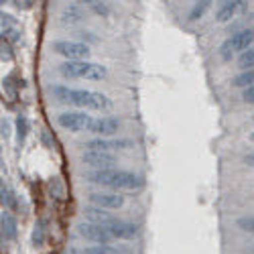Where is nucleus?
Here are the masks:
<instances>
[{
  "instance_id": "nucleus-13",
  "label": "nucleus",
  "mask_w": 254,
  "mask_h": 254,
  "mask_svg": "<svg viewBox=\"0 0 254 254\" xmlns=\"http://www.w3.org/2000/svg\"><path fill=\"white\" fill-rule=\"evenodd\" d=\"M81 161L94 169H110V167H114L116 157L108 151H86L81 155Z\"/></svg>"
},
{
  "instance_id": "nucleus-3",
  "label": "nucleus",
  "mask_w": 254,
  "mask_h": 254,
  "mask_svg": "<svg viewBox=\"0 0 254 254\" xmlns=\"http://www.w3.org/2000/svg\"><path fill=\"white\" fill-rule=\"evenodd\" d=\"M57 71L67 79H90V81H102L108 77V67L102 63H94L88 59H65L57 67Z\"/></svg>"
},
{
  "instance_id": "nucleus-11",
  "label": "nucleus",
  "mask_w": 254,
  "mask_h": 254,
  "mask_svg": "<svg viewBox=\"0 0 254 254\" xmlns=\"http://www.w3.org/2000/svg\"><path fill=\"white\" fill-rule=\"evenodd\" d=\"M120 130V120L116 116H100V118H94L88 132L92 134H98V136H110L114 132Z\"/></svg>"
},
{
  "instance_id": "nucleus-33",
  "label": "nucleus",
  "mask_w": 254,
  "mask_h": 254,
  "mask_svg": "<svg viewBox=\"0 0 254 254\" xmlns=\"http://www.w3.org/2000/svg\"><path fill=\"white\" fill-rule=\"evenodd\" d=\"M252 47H254V45H252Z\"/></svg>"
},
{
  "instance_id": "nucleus-7",
  "label": "nucleus",
  "mask_w": 254,
  "mask_h": 254,
  "mask_svg": "<svg viewBox=\"0 0 254 254\" xmlns=\"http://www.w3.org/2000/svg\"><path fill=\"white\" fill-rule=\"evenodd\" d=\"M94 116L81 112V110H71V112H61L57 116V124L61 128H65L69 132H81V130H88L90 124H92Z\"/></svg>"
},
{
  "instance_id": "nucleus-8",
  "label": "nucleus",
  "mask_w": 254,
  "mask_h": 254,
  "mask_svg": "<svg viewBox=\"0 0 254 254\" xmlns=\"http://www.w3.org/2000/svg\"><path fill=\"white\" fill-rule=\"evenodd\" d=\"M134 142L130 138H106V136H100V138H94V140H88L86 142V151H128L132 149Z\"/></svg>"
},
{
  "instance_id": "nucleus-19",
  "label": "nucleus",
  "mask_w": 254,
  "mask_h": 254,
  "mask_svg": "<svg viewBox=\"0 0 254 254\" xmlns=\"http://www.w3.org/2000/svg\"><path fill=\"white\" fill-rule=\"evenodd\" d=\"M83 254H124V252L110 244H92L88 248H83Z\"/></svg>"
},
{
  "instance_id": "nucleus-4",
  "label": "nucleus",
  "mask_w": 254,
  "mask_h": 254,
  "mask_svg": "<svg viewBox=\"0 0 254 254\" xmlns=\"http://www.w3.org/2000/svg\"><path fill=\"white\" fill-rule=\"evenodd\" d=\"M252 45H254V27H244V29L236 31L234 35H230L220 45V57L224 61H232L234 55L244 53Z\"/></svg>"
},
{
  "instance_id": "nucleus-2",
  "label": "nucleus",
  "mask_w": 254,
  "mask_h": 254,
  "mask_svg": "<svg viewBox=\"0 0 254 254\" xmlns=\"http://www.w3.org/2000/svg\"><path fill=\"white\" fill-rule=\"evenodd\" d=\"M86 181L114 189V191H120V189H126V191H138V189L144 187V179L132 171H124V169H94V171L86 173Z\"/></svg>"
},
{
  "instance_id": "nucleus-10",
  "label": "nucleus",
  "mask_w": 254,
  "mask_h": 254,
  "mask_svg": "<svg viewBox=\"0 0 254 254\" xmlns=\"http://www.w3.org/2000/svg\"><path fill=\"white\" fill-rule=\"evenodd\" d=\"M246 6H248V0H226V2H222V6L216 12V23H220V25L230 23L234 16L244 12Z\"/></svg>"
},
{
  "instance_id": "nucleus-1",
  "label": "nucleus",
  "mask_w": 254,
  "mask_h": 254,
  "mask_svg": "<svg viewBox=\"0 0 254 254\" xmlns=\"http://www.w3.org/2000/svg\"><path fill=\"white\" fill-rule=\"evenodd\" d=\"M51 94H55V98L59 102H65L77 108H86V110H96V112H106L112 110V100L100 94V92H92V90H75V88H67V86H51Z\"/></svg>"
},
{
  "instance_id": "nucleus-6",
  "label": "nucleus",
  "mask_w": 254,
  "mask_h": 254,
  "mask_svg": "<svg viewBox=\"0 0 254 254\" xmlns=\"http://www.w3.org/2000/svg\"><path fill=\"white\" fill-rule=\"evenodd\" d=\"M77 234L83 240H90L94 244H110L114 240V236L110 234V230L106 228L104 224H96V222H90V220L77 224Z\"/></svg>"
},
{
  "instance_id": "nucleus-22",
  "label": "nucleus",
  "mask_w": 254,
  "mask_h": 254,
  "mask_svg": "<svg viewBox=\"0 0 254 254\" xmlns=\"http://www.w3.org/2000/svg\"><path fill=\"white\" fill-rule=\"evenodd\" d=\"M45 222L41 220L39 224H35V232H33V244L35 246H43V242H45Z\"/></svg>"
},
{
  "instance_id": "nucleus-18",
  "label": "nucleus",
  "mask_w": 254,
  "mask_h": 254,
  "mask_svg": "<svg viewBox=\"0 0 254 254\" xmlns=\"http://www.w3.org/2000/svg\"><path fill=\"white\" fill-rule=\"evenodd\" d=\"M211 2H214V0H195V4L191 6V10H189V20H191V23L199 20L205 14V10L211 6Z\"/></svg>"
},
{
  "instance_id": "nucleus-24",
  "label": "nucleus",
  "mask_w": 254,
  "mask_h": 254,
  "mask_svg": "<svg viewBox=\"0 0 254 254\" xmlns=\"http://www.w3.org/2000/svg\"><path fill=\"white\" fill-rule=\"evenodd\" d=\"M2 205H4V207H16V203H14V193L10 191V187L4 185V183H2Z\"/></svg>"
},
{
  "instance_id": "nucleus-20",
  "label": "nucleus",
  "mask_w": 254,
  "mask_h": 254,
  "mask_svg": "<svg viewBox=\"0 0 254 254\" xmlns=\"http://www.w3.org/2000/svg\"><path fill=\"white\" fill-rule=\"evenodd\" d=\"M238 67H240L242 71L254 69V47H250V49H246L244 53L238 55Z\"/></svg>"
},
{
  "instance_id": "nucleus-23",
  "label": "nucleus",
  "mask_w": 254,
  "mask_h": 254,
  "mask_svg": "<svg viewBox=\"0 0 254 254\" xmlns=\"http://www.w3.org/2000/svg\"><path fill=\"white\" fill-rule=\"evenodd\" d=\"M236 226L242 232H248V234H254V216H242L236 220Z\"/></svg>"
},
{
  "instance_id": "nucleus-17",
  "label": "nucleus",
  "mask_w": 254,
  "mask_h": 254,
  "mask_svg": "<svg viewBox=\"0 0 254 254\" xmlns=\"http://www.w3.org/2000/svg\"><path fill=\"white\" fill-rule=\"evenodd\" d=\"M232 88H238V90L254 88V69H246L236 77H232Z\"/></svg>"
},
{
  "instance_id": "nucleus-5",
  "label": "nucleus",
  "mask_w": 254,
  "mask_h": 254,
  "mask_svg": "<svg viewBox=\"0 0 254 254\" xmlns=\"http://www.w3.org/2000/svg\"><path fill=\"white\" fill-rule=\"evenodd\" d=\"M51 49H53V53L65 57V59H88L92 53L88 43H81V41H67V39L53 41Z\"/></svg>"
},
{
  "instance_id": "nucleus-30",
  "label": "nucleus",
  "mask_w": 254,
  "mask_h": 254,
  "mask_svg": "<svg viewBox=\"0 0 254 254\" xmlns=\"http://www.w3.org/2000/svg\"><path fill=\"white\" fill-rule=\"evenodd\" d=\"M250 140H252V142H254V132H250Z\"/></svg>"
},
{
  "instance_id": "nucleus-26",
  "label": "nucleus",
  "mask_w": 254,
  "mask_h": 254,
  "mask_svg": "<svg viewBox=\"0 0 254 254\" xmlns=\"http://www.w3.org/2000/svg\"><path fill=\"white\" fill-rule=\"evenodd\" d=\"M242 100H244L246 104H252V106H254V88L242 90Z\"/></svg>"
},
{
  "instance_id": "nucleus-25",
  "label": "nucleus",
  "mask_w": 254,
  "mask_h": 254,
  "mask_svg": "<svg viewBox=\"0 0 254 254\" xmlns=\"http://www.w3.org/2000/svg\"><path fill=\"white\" fill-rule=\"evenodd\" d=\"M90 8H92V10H96L98 14H108V12H110V10H108V6H106L104 2H100V0H94V4H92Z\"/></svg>"
},
{
  "instance_id": "nucleus-28",
  "label": "nucleus",
  "mask_w": 254,
  "mask_h": 254,
  "mask_svg": "<svg viewBox=\"0 0 254 254\" xmlns=\"http://www.w3.org/2000/svg\"><path fill=\"white\" fill-rule=\"evenodd\" d=\"M77 4H86V6H92L94 4V0H75Z\"/></svg>"
},
{
  "instance_id": "nucleus-32",
  "label": "nucleus",
  "mask_w": 254,
  "mask_h": 254,
  "mask_svg": "<svg viewBox=\"0 0 254 254\" xmlns=\"http://www.w3.org/2000/svg\"><path fill=\"white\" fill-rule=\"evenodd\" d=\"M222 2H226V0H222Z\"/></svg>"
},
{
  "instance_id": "nucleus-15",
  "label": "nucleus",
  "mask_w": 254,
  "mask_h": 254,
  "mask_svg": "<svg viewBox=\"0 0 254 254\" xmlns=\"http://www.w3.org/2000/svg\"><path fill=\"white\" fill-rule=\"evenodd\" d=\"M0 224H2V240H14L16 238V220L12 218L10 211H2Z\"/></svg>"
},
{
  "instance_id": "nucleus-31",
  "label": "nucleus",
  "mask_w": 254,
  "mask_h": 254,
  "mask_svg": "<svg viewBox=\"0 0 254 254\" xmlns=\"http://www.w3.org/2000/svg\"><path fill=\"white\" fill-rule=\"evenodd\" d=\"M252 122H254V116H252Z\"/></svg>"
},
{
  "instance_id": "nucleus-27",
  "label": "nucleus",
  "mask_w": 254,
  "mask_h": 254,
  "mask_svg": "<svg viewBox=\"0 0 254 254\" xmlns=\"http://www.w3.org/2000/svg\"><path fill=\"white\" fill-rule=\"evenodd\" d=\"M242 161H244V165H248V167H254V153H246V155L242 157Z\"/></svg>"
},
{
  "instance_id": "nucleus-21",
  "label": "nucleus",
  "mask_w": 254,
  "mask_h": 254,
  "mask_svg": "<svg viewBox=\"0 0 254 254\" xmlns=\"http://www.w3.org/2000/svg\"><path fill=\"white\" fill-rule=\"evenodd\" d=\"M14 124H16V140H18V144H23L29 134V120L25 116H18Z\"/></svg>"
},
{
  "instance_id": "nucleus-29",
  "label": "nucleus",
  "mask_w": 254,
  "mask_h": 254,
  "mask_svg": "<svg viewBox=\"0 0 254 254\" xmlns=\"http://www.w3.org/2000/svg\"><path fill=\"white\" fill-rule=\"evenodd\" d=\"M246 254H254V246H250V248L246 250Z\"/></svg>"
},
{
  "instance_id": "nucleus-16",
  "label": "nucleus",
  "mask_w": 254,
  "mask_h": 254,
  "mask_svg": "<svg viewBox=\"0 0 254 254\" xmlns=\"http://www.w3.org/2000/svg\"><path fill=\"white\" fill-rule=\"evenodd\" d=\"M81 18H83V12L77 4H69L61 10V23H65V25H75Z\"/></svg>"
},
{
  "instance_id": "nucleus-14",
  "label": "nucleus",
  "mask_w": 254,
  "mask_h": 254,
  "mask_svg": "<svg viewBox=\"0 0 254 254\" xmlns=\"http://www.w3.org/2000/svg\"><path fill=\"white\" fill-rule=\"evenodd\" d=\"M83 218L90 220V222H96V224H110L112 220H116V216H112L108 209L104 207H98V205H86V209H83Z\"/></svg>"
},
{
  "instance_id": "nucleus-12",
  "label": "nucleus",
  "mask_w": 254,
  "mask_h": 254,
  "mask_svg": "<svg viewBox=\"0 0 254 254\" xmlns=\"http://www.w3.org/2000/svg\"><path fill=\"white\" fill-rule=\"evenodd\" d=\"M106 228L110 230V234L114 236V240H132L136 234H138V226L132 224V222H126V220H112L110 224H106Z\"/></svg>"
},
{
  "instance_id": "nucleus-9",
  "label": "nucleus",
  "mask_w": 254,
  "mask_h": 254,
  "mask_svg": "<svg viewBox=\"0 0 254 254\" xmlns=\"http://www.w3.org/2000/svg\"><path fill=\"white\" fill-rule=\"evenodd\" d=\"M88 201L92 205H98V207H104V209H120L124 205V195H120L118 191H92L88 195Z\"/></svg>"
}]
</instances>
